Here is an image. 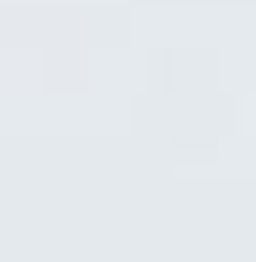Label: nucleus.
I'll list each match as a JSON object with an SVG mask.
<instances>
[]
</instances>
